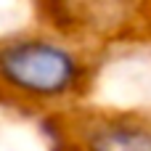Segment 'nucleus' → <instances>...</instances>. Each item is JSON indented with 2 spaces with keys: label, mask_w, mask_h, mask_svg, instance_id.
Instances as JSON below:
<instances>
[{
  "label": "nucleus",
  "mask_w": 151,
  "mask_h": 151,
  "mask_svg": "<svg viewBox=\"0 0 151 151\" xmlns=\"http://www.w3.org/2000/svg\"><path fill=\"white\" fill-rule=\"evenodd\" d=\"M93 64L85 48L58 32L0 37V90L27 104H64L85 96Z\"/></svg>",
  "instance_id": "f257e3e1"
},
{
  "label": "nucleus",
  "mask_w": 151,
  "mask_h": 151,
  "mask_svg": "<svg viewBox=\"0 0 151 151\" xmlns=\"http://www.w3.org/2000/svg\"><path fill=\"white\" fill-rule=\"evenodd\" d=\"M53 32L88 45L133 35L151 16V0H37Z\"/></svg>",
  "instance_id": "f03ea898"
},
{
  "label": "nucleus",
  "mask_w": 151,
  "mask_h": 151,
  "mask_svg": "<svg viewBox=\"0 0 151 151\" xmlns=\"http://www.w3.org/2000/svg\"><path fill=\"white\" fill-rule=\"evenodd\" d=\"M72 130L77 151H151V119L135 111H85Z\"/></svg>",
  "instance_id": "7ed1b4c3"
}]
</instances>
